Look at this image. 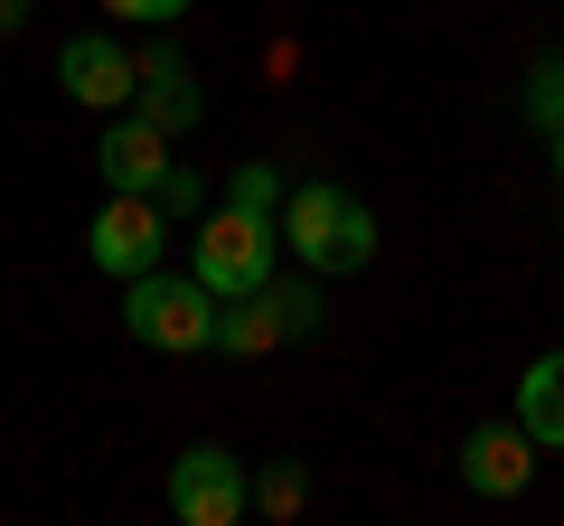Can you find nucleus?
Wrapping results in <instances>:
<instances>
[{
    "label": "nucleus",
    "mask_w": 564,
    "mask_h": 526,
    "mask_svg": "<svg viewBox=\"0 0 564 526\" xmlns=\"http://www.w3.org/2000/svg\"><path fill=\"white\" fill-rule=\"evenodd\" d=\"M282 244H292L311 273H358V263L377 254V217H367V198H348L339 179H302L282 198Z\"/></svg>",
    "instance_id": "1"
},
{
    "label": "nucleus",
    "mask_w": 564,
    "mask_h": 526,
    "mask_svg": "<svg viewBox=\"0 0 564 526\" xmlns=\"http://www.w3.org/2000/svg\"><path fill=\"white\" fill-rule=\"evenodd\" d=\"M122 329H132L141 348H161V358H198V348H217V292H207L198 273L170 283L161 263H151V273L122 283Z\"/></svg>",
    "instance_id": "2"
},
{
    "label": "nucleus",
    "mask_w": 564,
    "mask_h": 526,
    "mask_svg": "<svg viewBox=\"0 0 564 526\" xmlns=\"http://www.w3.org/2000/svg\"><path fill=\"white\" fill-rule=\"evenodd\" d=\"M273 244H282V226H273V217L217 207V217L198 226V283L217 292V302H236V292H263V283H273Z\"/></svg>",
    "instance_id": "3"
},
{
    "label": "nucleus",
    "mask_w": 564,
    "mask_h": 526,
    "mask_svg": "<svg viewBox=\"0 0 564 526\" xmlns=\"http://www.w3.org/2000/svg\"><path fill=\"white\" fill-rule=\"evenodd\" d=\"M321 329V292L311 283H263V292H236L217 310V358H263L282 339H311Z\"/></svg>",
    "instance_id": "4"
},
{
    "label": "nucleus",
    "mask_w": 564,
    "mask_h": 526,
    "mask_svg": "<svg viewBox=\"0 0 564 526\" xmlns=\"http://www.w3.org/2000/svg\"><path fill=\"white\" fill-rule=\"evenodd\" d=\"M170 244V217L151 188H113L104 198V217L85 226V254H95V273H113V283H132V273H151Z\"/></svg>",
    "instance_id": "5"
},
{
    "label": "nucleus",
    "mask_w": 564,
    "mask_h": 526,
    "mask_svg": "<svg viewBox=\"0 0 564 526\" xmlns=\"http://www.w3.org/2000/svg\"><path fill=\"white\" fill-rule=\"evenodd\" d=\"M245 507H254V480H245L236 451L198 442V451L170 461V517H180V526H236Z\"/></svg>",
    "instance_id": "6"
},
{
    "label": "nucleus",
    "mask_w": 564,
    "mask_h": 526,
    "mask_svg": "<svg viewBox=\"0 0 564 526\" xmlns=\"http://www.w3.org/2000/svg\"><path fill=\"white\" fill-rule=\"evenodd\" d=\"M132 113H141V122H161L170 142L207 122V85L188 76L180 47H151V57H132Z\"/></svg>",
    "instance_id": "7"
},
{
    "label": "nucleus",
    "mask_w": 564,
    "mask_h": 526,
    "mask_svg": "<svg viewBox=\"0 0 564 526\" xmlns=\"http://www.w3.org/2000/svg\"><path fill=\"white\" fill-rule=\"evenodd\" d=\"M57 85L76 103H95V113H122V103H132V47L104 39V29H85V39L57 47Z\"/></svg>",
    "instance_id": "8"
},
{
    "label": "nucleus",
    "mask_w": 564,
    "mask_h": 526,
    "mask_svg": "<svg viewBox=\"0 0 564 526\" xmlns=\"http://www.w3.org/2000/svg\"><path fill=\"white\" fill-rule=\"evenodd\" d=\"M527 480H536V442H527L518 424H480L462 442V489L470 498H518Z\"/></svg>",
    "instance_id": "9"
},
{
    "label": "nucleus",
    "mask_w": 564,
    "mask_h": 526,
    "mask_svg": "<svg viewBox=\"0 0 564 526\" xmlns=\"http://www.w3.org/2000/svg\"><path fill=\"white\" fill-rule=\"evenodd\" d=\"M95 169H104V188H161V169H170V132H161V122H141L132 103H122L113 132H104V151H95Z\"/></svg>",
    "instance_id": "10"
},
{
    "label": "nucleus",
    "mask_w": 564,
    "mask_h": 526,
    "mask_svg": "<svg viewBox=\"0 0 564 526\" xmlns=\"http://www.w3.org/2000/svg\"><path fill=\"white\" fill-rule=\"evenodd\" d=\"M518 432H527L536 451H564V348L518 376Z\"/></svg>",
    "instance_id": "11"
},
{
    "label": "nucleus",
    "mask_w": 564,
    "mask_h": 526,
    "mask_svg": "<svg viewBox=\"0 0 564 526\" xmlns=\"http://www.w3.org/2000/svg\"><path fill=\"white\" fill-rule=\"evenodd\" d=\"M226 207H245V217H273V226H282V169H273V161H245L236 179H226Z\"/></svg>",
    "instance_id": "12"
},
{
    "label": "nucleus",
    "mask_w": 564,
    "mask_h": 526,
    "mask_svg": "<svg viewBox=\"0 0 564 526\" xmlns=\"http://www.w3.org/2000/svg\"><path fill=\"white\" fill-rule=\"evenodd\" d=\"M302 498H311L302 461H273V470L254 480V507H263V517H302Z\"/></svg>",
    "instance_id": "13"
},
{
    "label": "nucleus",
    "mask_w": 564,
    "mask_h": 526,
    "mask_svg": "<svg viewBox=\"0 0 564 526\" xmlns=\"http://www.w3.org/2000/svg\"><path fill=\"white\" fill-rule=\"evenodd\" d=\"M527 122H545V132L564 122V57H545L536 76H527Z\"/></svg>",
    "instance_id": "14"
},
{
    "label": "nucleus",
    "mask_w": 564,
    "mask_h": 526,
    "mask_svg": "<svg viewBox=\"0 0 564 526\" xmlns=\"http://www.w3.org/2000/svg\"><path fill=\"white\" fill-rule=\"evenodd\" d=\"M151 198H161V217L180 226V217H198V207H207V188H198V169H180V161H170V169H161V188H151Z\"/></svg>",
    "instance_id": "15"
},
{
    "label": "nucleus",
    "mask_w": 564,
    "mask_h": 526,
    "mask_svg": "<svg viewBox=\"0 0 564 526\" xmlns=\"http://www.w3.org/2000/svg\"><path fill=\"white\" fill-rule=\"evenodd\" d=\"M113 20H132V29H170V20H188V0H104Z\"/></svg>",
    "instance_id": "16"
},
{
    "label": "nucleus",
    "mask_w": 564,
    "mask_h": 526,
    "mask_svg": "<svg viewBox=\"0 0 564 526\" xmlns=\"http://www.w3.org/2000/svg\"><path fill=\"white\" fill-rule=\"evenodd\" d=\"M29 29V0H0V39H20Z\"/></svg>",
    "instance_id": "17"
},
{
    "label": "nucleus",
    "mask_w": 564,
    "mask_h": 526,
    "mask_svg": "<svg viewBox=\"0 0 564 526\" xmlns=\"http://www.w3.org/2000/svg\"><path fill=\"white\" fill-rule=\"evenodd\" d=\"M555 179H564V122H555Z\"/></svg>",
    "instance_id": "18"
}]
</instances>
